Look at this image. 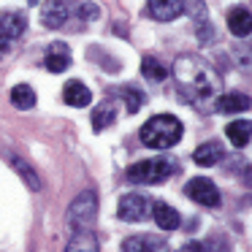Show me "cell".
<instances>
[{"label":"cell","instance_id":"cell-21","mask_svg":"<svg viewBox=\"0 0 252 252\" xmlns=\"http://www.w3.org/2000/svg\"><path fill=\"white\" fill-rule=\"evenodd\" d=\"M11 103L17 106V109H22V111L33 109V106H35L33 87H30V84H17V87L11 90Z\"/></svg>","mask_w":252,"mask_h":252},{"label":"cell","instance_id":"cell-15","mask_svg":"<svg viewBox=\"0 0 252 252\" xmlns=\"http://www.w3.org/2000/svg\"><path fill=\"white\" fill-rule=\"evenodd\" d=\"M44 63H46V68H49L52 73H63V71H68V65H71V52H68L65 44H52Z\"/></svg>","mask_w":252,"mask_h":252},{"label":"cell","instance_id":"cell-20","mask_svg":"<svg viewBox=\"0 0 252 252\" xmlns=\"http://www.w3.org/2000/svg\"><path fill=\"white\" fill-rule=\"evenodd\" d=\"M225 136L230 138V144L233 147H247L250 144V122L247 120H236V122H230L228 127H225Z\"/></svg>","mask_w":252,"mask_h":252},{"label":"cell","instance_id":"cell-11","mask_svg":"<svg viewBox=\"0 0 252 252\" xmlns=\"http://www.w3.org/2000/svg\"><path fill=\"white\" fill-rule=\"evenodd\" d=\"M228 28L236 38H250L252 33V22H250V8L247 6H239L228 14Z\"/></svg>","mask_w":252,"mask_h":252},{"label":"cell","instance_id":"cell-14","mask_svg":"<svg viewBox=\"0 0 252 252\" xmlns=\"http://www.w3.org/2000/svg\"><path fill=\"white\" fill-rule=\"evenodd\" d=\"M179 252H230V241L225 236H209L203 241H187Z\"/></svg>","mask_w":252,"mask_h":252},{"label":"cell","instance_id":"cell-6","mask_svg":"<svg viewBox=\"0 0 252 252\" xmlns=\"http://www.w3.org/2000/svg\"><path fill=\"white\" fill-rule=\"evenodd\" d=\"M149 212V201L144 192H127L120 198V209H117V217L125 220V222H141Z\"/></svg>","mask_w":252,"mask_h":252},{"label":"cell","instance_id":"cell-13","mask_svg":"<svg viewBox=\"0 0 252 252\" xmlns=\"http://www.w3.org/2000/svg\"><path fill=\"white\" fill-rule=\"evenodd\" d=\"M225 149L220 147L217 141H206L201 144V147L192 152V160H195V165H203V168H212V165H217L220 160H222Z\"/></svg>","mask_w":252,"mask_h":252},{"label":"cell","instance_id":"cell-4","mask_svg":"<svg viewBox=\"0 0 252 252\" xmlns=\"http://www.w3.org/2000/svg\"><path fill=\"white\" fill-rule=\"evenodd\" d=\"M98 217V195L93 190H84L73 198V203L68 206V222L76 230H90Z\"/></svg>","mask_w":252,"mask_h":252},{"label":"cell","instance_id":"cell-26","mask_svg":"<svg viewBox=\"0 0 252 252\" xmlns=\"http://www.w3.org/2000/svg\"><path fill=\"white\" fill-rule=\"evenodd\" d=\"M28 3H30V6H33V3H38V0H28Z\"/></svg>","mask_w":252,"mask_h":252},{"label":"cell","instance_id":"cell-19","mask_svg":"<svg viewBox=\"0 0 252 252\" xmlns=\"http://www.w3.org/2000/svg\"><path fill=\"white\" fill-rule=\"evenodd\" d=\"M244 109H250V95L244 93H228L217 98V111H222V114H236Z\"/></svg>","mask_w":252,"mask_h":252},{"label":"cell","instance_id":"cell-7","mask_svg":"<svg viewBox=\"0 0 252 252\" xmlns=\"http://www.w3.org/2000/svg\"><path fill=\"white\" fill-rule=\"evenodd\" d=\"M25 28H28V19L19 11H3L0 14V52H6L8 46H11V41L25 33Z\"/></svg>","mask_w":252,"mask_h":252},{"label":"cell","instance_id":"cell-9","mask_svg":"<svg viewBox=\"0 0 252 252\" xmlns=\"http://www.w3.org/2000/svg\"><path fill=\"white\" fill-rule=\"evenodd\" d=\"M68 17H71V6H68L65 0H46L44 8H41V19L52 30H60L68 22Z\"/></svg>","mask_w":252,"mask_h":252},{"label":"cell","instance_id":"cell-1","mask_svg":"<svg viewBox=\"0 0 252 252\" xmlns=\"http://www.w3.org/2000/svg\"><path fill=\"white\" fill-rule=\"evenodd\" d=\"M174 76H176V84H179V95L187 100V103L198 106V109H203L206 103H212V100L217 98L220 87H222L220 73L198 55L176 57Z\"/></svg>","mask_w":252,"mask_h":252},{"label":"cell","instance_id":"cell-2","mask_svg":"<svg viewBox=\"0 0 252 252\" xmlns=\"http://www.w3.org/2000/svg\"><path fill=\"white\" fill-rule=\"evenodd\" d=\"M182 122L174 114H158L152 120L144 122L141 127V144L149 149H168L174 144H179L182 138Z\"/></svg>","mask_w":252,"mask_h":252},{"label":"cell","instance_id":"cell-16","mask_svg":"<svg viewBox=\"0 0 252 252\" xmlns=\"http://www.w3.org/2000/svg\"><path fill=\"white\" fill-rule=\"evenodd\" d=\"M117 103H111V100H103V103H98L95 106V111H93V127L95 130H106L109 125H114L117 122Z\"/></svg>","mask_w":252,"mask_h":252},{"label":"cell","instance_id":"cell-23","mask_svg":"<svg viewBox=\"0 0 252 252\" xmlns=\"http://www.w3.org/2000/svg\"><path fill=\"white\" fill-rule=\"evenodd\" d=\"M120 98H125V106H127L130 114H136V111L147 103V95H144L141 90H136V87H122L120 90Z\"/></svg>","mask_w":252,"mask_h":252},{"label":"cell","instance_id":"cell-22","mask_svg":"<svg viewBox=\"0 0 252 252\" xmlns=\"http://www.w3.org/2000/svg\"><path fill=\"white\" fill-rule=\"evenodd\" d=\"M141 73L149 79V82H163V79L168 76L165 65L160 60H155V57H144L141 60Z\"/></svg>","mask_w":252,"mask_h":252},{"label":"cell","instance_id":"cell-10","mask_svg":"<svg viewBox=\"0 0 252 252\" xmlns=\"http://www.w3.org/2000/svg\"><path fill=\"white\" fill-rule=\"evenodd\" d=\"M63 100H65L68 106H90V100H93V93L87 90V84L79 82V79H73V82H68L65 87H63Z\"/></svg>","mask_w":252,"mask_h":252},{"label":"cell","instance_id":"cell-24","mask_svg":"<svg viewBox=\"0 0 252 252\" xmlns=\"http://www.w3.org/2000/svg\"><path fill=\"white\" fill-rule=\"evenodd\" d=\"M11 163H14V168H17L19 174H22V179L28 182V185L33 187V190H41V179H38V176H35V171L30 168V165L25 163L22 158H11Z\"/></svg>","mask_w":252,"mask_h":252},{"label":"cell","instance_id":"cell-18","mask_svg":"<svg viewBox=\"0 0 252 252\" xmlns=\"http://www.w3.org/2000/svg\"><path fill=\"white\" fill-rule=\"evenodd\" d=\"M155 222H158V228H163V230H176L179 222H182V217H179V212H176L174 206L158 201L155 203Z\"/></svg>","mask_w":252,"mask_h":252},{"label":"cell","instance_id":"cell-25","mask_svg":"<svg viewBox=\"0 0 252 252\" xmlns=\"http://www.w3.org/2000/svg\"><path fill=\"white\" fill-rule=\"evenodd\" d=\"M79 17L82 19H95L98 17V6H95V3H82V6H79Z\"/></svg>","mask_w":252,"mask_h":252},{"label":"cell","instance_id":"cell-8","mask_svg":"<svg viewBox=\"0 0 252 252\" xmlns=\"http://www.w3.org/2000/svg\"><path fill=\"white\" fill-rule=\"evenodd\" d=\"M122 252H168V241L152 233L130 236V239L122 241Z\"/></svg>","mask_w":252,"mask_h":252},{"label":"cell","instance_id":"cell-5","mask_svg":"<svg viewBox=\"0 0 252 252\" xmlns=\"http://www.w3.org/2000/svg\"><path fill=\"white\" fill-rule=\"evenodd\" d=\"M185 195L190 198V201L201 203V206H220V201H222L217 185H214L212 179H206V176H195V179L187 182Z\"/></svg>","mask_w":252,"mask_h":252},{"label":"cell","instance_id":"cell-12","mask_svg":"<svg viewBox=\"0 0 252 252\" xmlns=\"http://www.w3.org/2000/svg\"><path fill=\"white\" fill-rule=\"evenodd\" d=\"M149 14L160 22H174L182 14V0H149Z\"/></svg>","mask_w":252,"mask_h":252},{"label":"cell","instance_id":"cell-3","mask_svg":"<svg viewBox=\"0 0 252 252\" xmlns=\"http://www.w3.org/2000/svg\"><path fill=\"white\" fill-rule=\"evenodd\" d=\"M174 174V163L165 158H149V160H138L136 165L127 168V182L133 185H160Z\"/></svg>","mask_w":252,"mask_h":252},{"label":"cell","instance_id":"cell-17","mask_svg":"<svg viewBox=\"0 0 252 252\" xmlns=\"http://www.w3.org/2000/svg\"><path fill=\"white\" fill-rule=\"evenodd\" d=\"M65 252H100V244L93 230H76L68 241Z\"/></svg>","mask_w":252,"mask_h":252}]
</instances>
